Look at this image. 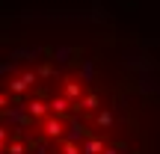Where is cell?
Masks as SVG:
<instances>
[{
    "mask_svg": "<svg viewBox=\"0 0 160 154\" xmlns=\"http://www.w3.org/2000/svg\"><path fill=\"white\" fill-rule=\"evenodd\" d=\"M51 107L57 110V113H65V110H68V101H65V98H57V101H53Z\"/></svg>",
    "mask_w": 160,
    "mask_h": 154,
    "instance_id": "cell-2",
    "label": "cell"
},
{
    "mask_svg": "<svg viewBox=\"0 0 160 154\" xmlns=\"http://www.w3.org/2000/svg\"><path fill=\"white\" fill-rule=\"evenodd\" d=\"M65 95H68V98H77L80 95V86L77 83H68V86H65Z\"/></svg>",
    "mask_w": 160,
    "mask_h": 154,
    "instance_id": "cell-4",
    "label": "cell"
},
{
    "mask_svg": "<svg viewBox=\"0 0 160 154\" xmlns=\"http://www.w3.org/2000/svg\"><path fill=\"white\" fill-rule=\"evenodd\" d=\"M80 107H86V110H92V107H98V98H95V95H86L83 101H80Z\"/></svg>",
    "mask_w": 160,
    "mask_h": 154,
    "instance_id": "cell-3",
    "label": "cell"
},
{
    "mask_svg": "<svg viewBox=\"0 0 160 154\" xmlns=\"http://www.w3.org/2000/svg\"><path fill=\"white\" fill-rule=\"evenodd\" d=\"M98 151H101V142H98V139H95V142H89V145H86V154H98Z\"/></svg>",
    "mask_w": 160,
    "mask_h": 154,
    "instance_id": "cell-6",
    "label": "cell"
},
{
    "mask_svg": "<svg viewBox=\"0 0 160 154\" xmlns=\"http://www.w3.org/2000/svg\"><path fill=\"white\" fill-rule=\"evenodd\" d=\"M30 113H33V116H45V113H48V107H45L42 101H33V104H30Z\"/></svg>",
    "mask_w": 160,
    "mask_h": 154,
    "instance_id": "cell-1",
    "label": "cell"
},
{
    "mask_svg": "<svg viewBox=\"0 0 160 154\" xmlns=\"http://www.w3.org/2000/svg\"><path fill=\"white\" fill-rule=\"evenodd\" d=\"M48 133H51V137H57V133H59V122H57V119L48 122Z\"/></svg>",
    "mask_w": 160,
    "mask_h": 154,
    "instance_id": "cell-5",
    "label": "cell"
},
{
    "mask_svg": "<svg viewBox=\"0 0 160 154\" xmlns=\"http://www.w3.org/2000/svg\"><path fill=\"white\" fill-rule=\"evenodd\" d=\"M3 133H6V131H3V127H0V139H3Z\"/></svg>",
    "mask_w": 160,
    "mask_h": 154,
    "instance_id": "cell-7",
    "label": "cell"
}]
</instances>
